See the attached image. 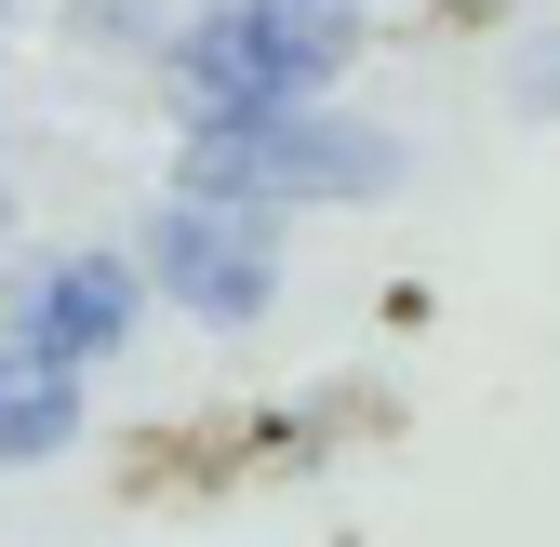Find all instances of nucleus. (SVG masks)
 I'll use <instances>...</instances> for the list:
<instances>
[{
  "label": "nucleus",
  "instance_id": "obj_1",
  "mask_svg": "<svg viewBox=\"0 0 560 547\" xmlns=\"http://www.w3.org/2000/svg\"><path fill=\"white\" fill-rule=\"evenodd\" d=\"M413 161L361 107H241L174 133V200H228V214H320V200H387Z\"/></svg>",
  "mask_w": 560,
  "mask_h": 547
},
{
  "label": "nucleus",
  "instance_id": "obj_2",
  "mask_svg": "<svg viewBox=\"0 0 560 547\" xmlns=\"http://www.w3.org/2000/svg\"><path fill=\"white\" fill-rule=\"evenodd\" d=\"M374 54L361 0H187V27L161 40V81L187 120H241V107H320L347 94V67Z\"/></svg>",
  "mask_w": 560,
  "mask_h": 547
},
{
  "label": "nucleus",
  "instance_id": "obj_3",
  "mask_svg": "<svg viewBox=\"0 0 560 547\" xmlns=\"http://www.w3.org/2000/svg\"><path fill=\"white\" fill-rule=\"evenodd\" d=\"M133 281H148V307H187L200 334H254L280 307V214L161 200V214L133 228Z\"/></svg>",
  "mask_w": 560,
  "mask_h": 547
},
{
  "label": "nucleus",
  "instance_id": "obj_4",
  "mask_svg": "<svg viewBox=\"0 0 560 547\" xmlns=\"http://www.w3.org/2000/svg\"><path fill=\"white\" fill-rule=\"evenodd\" d=\"M133 321H148V281H133L120 241H54L14 267V294H0V348H27L54 374H107L133 348Z\"/></svg>",
  "mask_w": 560,
  "mask_h": 547
},
{
  "label": "nucleus",
  "instance_id": "obj_5",
  "mask_svg": "<svg viewBox=\"0 0 560 547\" xmlns=\"http://www.w3.org/2000/svg\"><path fill=\"white\" fill-rule=\"evenodd\" d=\"M81 387L94 374H54L27 348H0V467H54L67 441H81Z\"/></svg>",
  "mask_w": 560,
  "mask_h": 547
},
{
  "label": "nucleus",
  "instance_id": "obj_6",
  "mask_svg": "<svg viewBox=\"0 0 560 547\" xmlns=\"http://www.w3.org/2000/svg\"><path fill=\"white\" fill-rule=\"evenodd\" d=\"M67 27H81L94 54H148V67H161V40L187 27V0H81Z\"/></svg>",
  "mask_w": 560,
  "mask_h": 547
},
{
  "label": "nucleus",
  "instance_id": "obj_7",
  "mask_svg": "<svg viewBox=\"0 0 560 547\" xmlns=\"http://www.w3.org/2000/svg\"><path fill=\"white\" fill-rule=\"evenodd\" d=\"M508 94H521V107H534V120H560V40H534V54H521V67H508Z\"/></svg>",
  "mask_w": 560,
  "mask_h": 547
},
{
  "label": "nucleus",
  "instance_id": "obj_8",
  "mask_svg": "<svg viewBox=\"0 0 560 547\" xmlns=\"http://www.w3.org/2000/svg\"><path fill=\"white\" fill-rule=\"evenodd\" d=\"M0 254H14V187H0Z\"/></svg>",
  "mask_w": 560,
  "mask_h": 547
},
{
  "label": "nucleus",
  "instance_id": "obj_9",
  "mask_svg": "<svg viewBox=\"0 0 560 547\" xmlns=\"http://www.w3.org/2000/svg\"><path fill=\"white\" fill-rule=\"evenodd\" d=\"M0 27H14V0H0Z\"/></svg>",
  "mask_w": 560,
  "mask_h": 547
}]
</instances>
